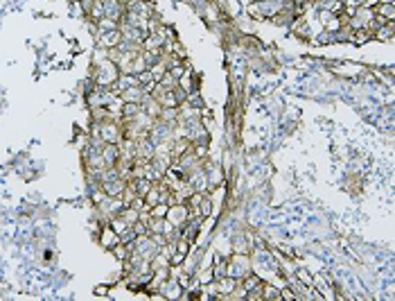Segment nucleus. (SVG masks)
Segmentation results:
<instances>
[{"instance_id": "f257e3e1", "label": "nucleus", "mask_w": 395, "mask_h": 301, "mask_svg": "<svg viewBox=\"0 0 395 301\" xmlns=\"http://www.w3.org/2000/svg\"><path fill=\"white\" fill-rule=\"evenodd\" d=\"M90 79L95 82V86H104V88H111L113 84L120 79V68L113 64L108 57H104V59H100V61H95V66H93V75H90Z\"/></svg>"}, {"instance_id": "f03ea898", "label": "nucleus", "mask_w": 395, "mask_h": 301, "mask_svg": "<svg viewBox=\"0 0 395 301\" xmlns=\"http://www.w3.org/2000/svg\"><path fill=\"white\" fill-rule=\"evenodd\" d=\"M165 220L170 224H174L176 229H181L183 224L190 220V208H187L185 202H176V204H170L167 206V213H165Z\"/></svg>"}, {"instance_id": "7ed1b4c3", "label": "nucleus", "mask_w": 395, "mask_h": 301, "mask_svg": "<svg viewBox=\"0 0 395 301\" xmlns=\"http://www.w3.org/2000/svg\"><path fill=\"white\" fill-rule=\"evenodd\" d=\"M118 242H120L118 231L113 229L111 224H104V226H102V231H100V245L104 247V249H108V252H111V249L116 247Z\"/></svg>"}, {"instance_id": "20e7f679", "label": "nucleus", "mask_w": 395, "mask_h": 301, "mask_svg": "<svg viewBox=\"0 0 395 301\" xmlns=\"http://www.w3.org/2000/svg\"><path fill=\"white\" fill-rule=\"evenodd\" d=\"M118 98L122 102H136V104H140V102L147 98V93H145V88L142 86H127V88L120 91Z\"/></svg>"}, {"instance_id": "39448f33", "label": "nucleus", "mask_w": 395, "mask_h": 301, "mask_svg": "<svg viewBox=\"0 0 395 301\" xmlns=\"http://www.w3.org/2000/svg\"><path fill=\"white\" fill-rule=\"evenodd\" d=\"M122 43V32L120 30H108V32H100V45L104 50H111V48H118Z\"/></svg>"}, {"instance_id": "423d86ee", "label": "nucleus", "mask_w": 395, "mask_h": 301, "mask_svg": "<svg viewBox=\"0 0 395 301\" xmlns=\"http://www.w3.org/2000/svg\"><path fill=\"white\" fill-rule=\"evenodd\" d=\"M149 75H152L154 82H160V79L167 75V64H165V59H158L156 64L149 66Z\"/></svg>"}, {"instance_id": "0eeeda50", "label": "nucleus", "mask_w": 395, "mask_h": 301, "mask_svg": "<svg viewBox=\"0 0 395 301\" xmlns=\"http://www.w3.org/2000/svg\"><path fill=\"white\" fill-rule=\"evenodd\" d=\"M118 215H120V218H122V220H124V222H127L129 226L134 224V222H138V220H140V213L136 211L134 206H124V208H122V211H120Z\"/></svg>"}, {"instance_id": "6e6552de", "label": "nucleus", "mask_w": 395, "mask_h": 301, "mask_svg": "<svg viewBox=\"0 0 395 301\" xmlns=\"http://www.w3.org/2000/svg\"><path fill=\"white\" fill-rule=\"evenodd\" d=\"M210 281H215L213 268H208V270H203V272H201V276H199V286H205V283H210Z\"/></svg>"}, {"instance_id": "1a4fd4ad", "label": "nucleus", "mask_w": 395, "mask_h": 301, "mask_svg": "<svg viewBox=\"0 0 395 301\" xmlns=\"http://www.w3.org/2000/svg\"><path fill=\"white\" fill-rule=\"evenodd\" d=\"M296 279H298L300 283H305V286H312V274L310 272H305V270H296Z\"/></svg>"}, {"instance_id": "9d476101", "label": "nucleus", "mask_w": 395, "mask_h": 301, "mask_svg": "<svg viewBox=\"0 0 395 301\" xmlns=\"http://www.w3.org/2000/svg\"><path fill=\"white\" fill-rule=\"evenodd\" d=\"M95 294H100V297L108 294V286H97V288H95Z\"/></svg>"}]
</instances>
